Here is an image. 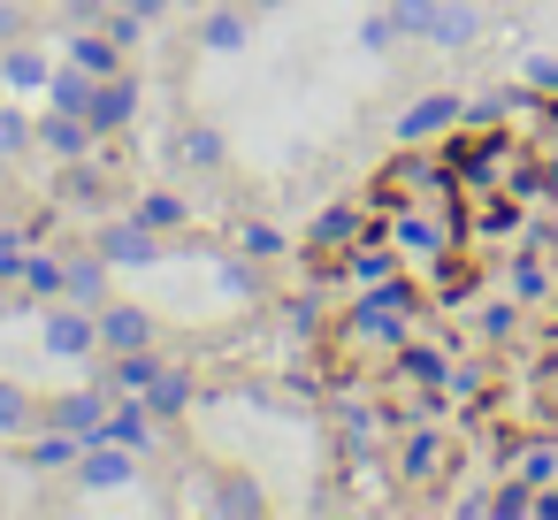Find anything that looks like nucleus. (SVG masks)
Here are the masks:
<instances>
[{
    "mask_svg": "<svg viewBox=\"0 0 558 520\" xmlns=\"http://www.w3.org/2000/svg\"><path fill=\"white\" fill-rule=\"evenodd\" d=\"M16 283L47 306V299H62V291H70V261H54V253H24V276H16Z\"/></svg>",
    "mask_w": 558,
    "mask_h": 520,
    "instance_id": "nucleus-21",
    "label": "nucleus"
},
{
    "mask_svg": "<svg viewBox=\"0 0 558 520\" xmlns=\"http://www.w3.org/2000/svg\"><path fill=\"white\" fill-rule=\"evenodd\" d=\"M16 32H24V16H16V9H0V39H16Z\"/></svg>",
    "mask_w": 558,
    "mask_h": 520,
    "instance_id": "nucleus-43",
    "label": "nucleus"
},
{
    "mask_svg": "<svg viewBox=\"0 0 558 520\" xmlns=\"http://www.w3.org/2000/svg\"><path fill=\"white\" fill-rule=\"evenodd\" d=\"M199 482H207V497H199L207 512H238V520H260V512H268V489H260L245 467H207Z\"/></svg>",
    "mask_w": 558,
    "mask_h": 520,
    "instance_id": "nucleus-7",
    "label": "nucleus"
},
{
    "mask_svg": "<svg viewBox=\"0 0 558 520\" xmlns=\"http://www.w3.org/2000/svg\"><path fill=\"white\" fill-rule=\"evenodd\" d=\"M177 161H192V169H222V138H215L207 123H192V131H177Z\"/></svg>",
    "mask_w": 558,
    "mask_h": 520,
    "instance_id": "nucleus-27",
    "label": "nucleus"
},
{
    "mask_svg": "<svg viewBox=\"0 0 558 520\" xmlns=\"http://www.w3.org/2000/svg\"><path fill=\"white\" fill-rule=\"evenodd\" d=\"M62 199H100V169L93 161H62Z\"/></svg>",
    "mask_w": 558,
    "mask_h": 520,
    "instance_id": "nucleus-31",
    "label": "nucleus"
},
{
    "mask_svg": "<svg viewBox=\"0 0 558 520\" xmlns=\"http://www.w3.org/2000/svg\"><path fill=\"white\" fill-rule=\"evenodd\" d=\"M520 512H535V482L527 474H505L489 489V520H520Z\"/></svg>",
    "mask_w": 558,
    "mask_h": 520,
    "instance_id": "nucleus-26",
    "label": "nucleus"
},
{
    "mask_svg": "<svg viewBox=\"0 0 558 520\" xmlns=\"http://www.w3.org/2000/svg\"><path fill=\"white\" fill-rule=\"evenodd\" d=\"M283 322H291V329H299V337H314V329H322V314H314V299H299V306H291V314H283Z\"/></svg>",
    "mask_w": 558,
    "mask_h": 520,
    "instance_id": "nucleus-40",
    "label": "nucleus"
},
{
    "mask_svg": "<svg viewBox=\"0 0 558 520\" xmlns=\"http://www.w3.org/2000/svg\"><path fill=\"white\" fill-rule=\"evenodd\" d=\"M436 9H444V0H390L398 39H428V32H436Z\"/></svg>",
    "mask_w": 558,
    "mask_h": 520,
    "instance_id": "nucleus-28",
    "label": "nucleus"
},
{
    "mask_svg": "<svg viewBox=\"0 0 558 520\" xmlns=\"http://www.w3.org/2000/svg\"><path fill=\"white\" fill-rule=\"evenodd\" d=\"M352 283H390V253H352Z\"/></svg>",
    "mask_w": 558,
    "mask_h": 520,
    "instance_id": "nucleus-37",
    "label": "nucleus"
},
{
    "mask_svg": "<svg viewBox=\"0 0 558 520\" xmlns=\"http://www.w3.org/2000/svg\"><path fill=\"white\" fill-rule=\"evenodd\" d=\"M39 390H24V383H9V375H0V436H32L39 428Z\"/></svg>",
    "mask_w": 558,
    "mask_h": 520,
    "instance_id": "nucleus-18",
    "label": "nucleus"
},
{
    "mask_svg": "<svg viewBox=\"0 0 558 520\" xmlns=\"http://www.w3.org/2000/svg\"><path fill=\"white\" fill-rule=\"evenodd\" d=\"M131 215H138V222H146V230H161V238H169V230H184V222H192V207H184V199H177V192H146V199H138V207H131Z\"/></svg>",
    "mask_w": 558,
    "mask_h": 520,
    "instance_id": "nucleus-25",
    "label": "nucleus"
},
{
    "mask_svg": "<svg viewBox=\"0 0 558 520\" xmlns=\"http://www.w3.org/2000/svg\"><path fill=\"white\" fill-rule=\"evenodd\" d=\"M177 9H215V0H177Z\"/></svg>",
    "mask_w": 558,
    "mask_h": 520,
    "instance_id": "nucleus-46",
    "label": "nucleus"
},
{
    "mask_svg": "<svg viewBox=\"0 0 558 520\" xmlns=\"http://www.w3.org/2000/svg\"><path fill=\"white\" fill-rule=\"evenodd\" d=\"M108 406H116V398H108L100 383H77V390H54V398L39 406V421H47V428H70V436L93 444V436L108 428Z\"/></svg>",
    "mask_w": 558,
    "mask_h": 520,
    "instance_id": "nucleus-4",
    "label": "nucleus"
},
{
    "mask_svg": "<svg viewBox=\"0 0 558 520\" xmlns=\"http://www.w3.org/2000/svg\"><path fill=\"white\" fill-rule=\"evenodd\" d=\"M39 146H47L54 161H85V154H93V123L70 116V108H47V116H39Z\"/></svg>",
    "mask_w": 558,
    "mask_h": 520,
    "instance_id": "nucleus-11",
    "label": "nucleus"
},
{
    "mask_svg": "<svg viewBox=\"0 0 558 520\" xmlns=\"http://www.w3.org/2000/svg\"><path fill=\"white\" fill-rule=\"evenodd\" d=\"M253 39V16L245 9H199V47L207 55H238Z\"/></svg>",
    "mask_w": 558,
    "mask_h": 520,
    "instance_id": "nucleus-16",
    "label": "nucleus"
},
{
    "mask_svg": "<svg viewBox=\"0 0 558 520\" xmlns=\"http://www.w3.org/2000/svg\"><path fill=\"white\" fill-rule=\"evenodd\" d=\"M512 474H527V482H535V489H543V482H550V474H558V444H527V451H520V467H512Z\"/></svg>",
    "mask_w": 558,
    "mask_h": 520,
    "instance_id": "nucleus-32",
    "label": "nucleus"
},
{
    "mask_svg": "<svg viewBox=\"0 0 558 520\" xmlns=\"http://www.w3.org/2000/svg\"><path fill=\"white\" fill-rule=\"evenodd\" d=\"M474 39H482V9H474V0H444V9H436V32H428V47L466 55Z\"/></svg>",
    "mask_w": 558,
    "mask_h": 520,
    "instance_id": "nucleus-14",
    "label": "nucleus"
},
{
    "mask_svg": "<svg viewBox=\"0 0 558 520\" xmlns=\"http://www.w3.org/2000/svg\"><path fill=\"white\" fill-rule=\"evenodd\" d=\"M352 238H360V207H329V215H314V230H306L314 253H344Z\"/></svg>",
    "mask_w": 558,
    "mask_h": 520,
    "instance_id": "nucleus-22",
    "label": "nucleus"
},
{
    "mask_svg": "<svg viewBox=\"0 0 558 520\" xmlns=\"http://www.w3.org/2000/svg\"><path fill=\"white\" fill-rule=\"evenodd\" d=\"M138 344H161V322H154L146 306L108 299V306H100V352H138Z\"/></svg>",
    "mask_w": 558,
    "mask_h": 520,
    "instance_id": "nucleus-9",
    "label": "nucleus"
},
{
    "mask_svg": "<svg viewBox=\"0 0 558 520\" xmlns=\"http://www.w3.org/2000/svg\"><path fill=\"white\" fill-rule=\"evenodd\" d=\"M39 344H47V360H93L100 352V306L47 299L39 306Z\"/></svg>",
    "mask_w": 558,
    "mask_h": 520,
    "instance_id": "nucleus-2",
    "label": "nucleus"
},
{
    "mask_svg": "<svg viewBox=\"0 0 558 520\" xmlns=\"http://www.w3.org/2000/svg\"><path fill=\"white\" fill-rule=\"evenodd\" d=\"M24 253H32V238H24V230H9V222H0V276H9V283L24 276Z\"/></svg>",
    "mask_w": 558,
    "mask_h": 520,
    "instance_id": "nucleus-34",
    "label": "nucleus"
},
{
    "mask_svg": "<svg viewBox=\"0 0 558 520\" xmlns=\"http://www.w3.org/2000/svg\"><path fill=\"white\" fill-rule=\"evenodd\" d=\"M344 337H352V344H383V352L413 344V291H405V283H375L367 299H352Z\"/></svg>",
    "mask_w": 558,
    "mask_h": 520,
    "instance_id": "nucleus-1",
    "label": "nucleus"
},
{
    "mask_svg": "<svg viewBox=\"0 0 558 520\" xmlns=\"http://www.w3.org/2000/svg\"><path fill=\"white\" fill-rule=\"evenodd\" d=\"M108 444H131L138 459H146V444H154V406L138 398V390H123L116 406H108V428H100Z\"/></svg>",
    "mask_w": 558,
    "mask_h": 520,
    "instance_id": "nucleus-12",
    "label": "nucleus"
},
{
    "mask_svg": "<svg viewBox=\"0 0 558 520\" xmlns=\"http://www.w3.org/2000/svg\"><path fill=\"white\" fill-rule=\"evenodd\" d=\"M85 123H93V138H116V131H131V123H138V77H131V70L100 77V85H93V108H85Z\"/></svg>",
    "mask_w": 558,
    "mask_h": 520,
    "instance_id": "nucleus-5",
    "label": "nucleus"
},
{
    "mask_svg": "<svg viewBox=\"0 0 558 520\" xmlns=\"http://www.w3.org/2000/svg\"><path fill=\"white\" fill-rule=\"evenodd\" d=\"M32 146H39V116H24V108L0 100V161H16V154H32Z\"/></svg>",
    "mask_w": 558,
    "mask_h": 520,
    "instance_id": "nucleus-24",
    "label": "nucleus"
},
{
    "mask_svg": "<svg viewBox=\"0 0 558 520\" xmlns=\"http://www.w3.org/2000/svg\"><path fill=\"white\" fill-rule=\"evenodd\" d=\"M116 9H131V16H146V24H154V16H169V9H177V0H116Z\"/></svg>",
    "mask_w": 558,
    "mask_h": 520,
    "instance_id": "nucleus-41",
    "label": "nucleus"
},
{
    "mask_svg": "<svg viewBox=\"0 0 558 520\" xmlns=\"http://www.w3.org/2000/svg\"><path fill=\"white\" fill-rule=\"evenodd\" d=\"M62 62H77V70H93V77H116L123 70V47L108 39V32H70V55Z\"/></svg>",
    "mask_w": 558,
    "mask_h": 520,
    "instance_id": "nucleus-19",
    "label": "nucleus"
},
{
    "mask_svg": "<svg viewBox=\"0 0 558 520\" xmlns=\"http://www.w3.org/2000/svg\"><path fill=\"white\" fill-rule=\"evenodd\" d=\"M520 77H527V93H550V100H558V55H527Z\"/></svg>",
    "mask_w": 558,
    "mask_h": 520,
    "instance_id": "nucleus-35",
    "label": "nucleus"
},
{
    "mask_svg": "<svg viewBox=\"0 0 558 520\" xmlns=\"http://www.w3.org/2000/svg\"><path fill=\"white\" fill-rule=\"evenodd\" d=\"M459 116H466V100H459V93H421V100H413V108H405V116H398L390 131H398V146H421V138L451 131Z\"/></svg>",
    "mask_w": 558,
    "mask_h": 520,
    "instance_id": "nucleus-8",
    "label": "nucleus"
},
{
    "mask_svg": "<svg viewBox=\"0 0 558 520\" xmlns=\"http://www.w3.org/2000/svg\"><path fill=\"white\" fill-rule=\"evenodd\" d=\"M482 337H512V306H489L482 314Z\"/></svg>",
    "mask_w": 558,
    "mask_h": 520,
    "instance_id": "nucleus-42",
    "label": "nucleus"
},
{
    "mask_svg": "<svg viewBox=\"0 0 558 520\" xmlns=\"http://www.w3.org/2000/svg\"><path fill=\"white\" fill-rule=\"evenodd\" d=\"M390 47H398V24H390V9H383V16L360 24V55H390Z\"/></svg>",
    "mask_w": 558,
    "mask_h": 520,
    "instance_id": "nucleus-33",
    "label": "nucleus"
},
{
    "mask_svg": "<svg viewBox=\"0 0 558 520\" xmlns=\"http://www.w3.org/2000/svg\"><path fill=\"white\" fill-rule=\"evenodd\" d=\"M161 367H169V360H161L154 344H138V352H108V375H100V390H116V398H123V390H146Z\"/></svg>",
    "mask_w": 558,
    "mask_h": 520,
    "instance_id": "nucleus-15",
    "label": "nucleus"
},
{
    "mask_svg": "<svg viewBox=\"0 0 558 520\" xmlns=\"http://www.w3.org/2000/svg\"><path fill=\"white\" fill-rule=\"evenodd\" d=\"M444 467H451V444H444V428L421 421V428L405 436V451H398V474H405V482H436Z\"/></svg>",
    "mask_w": 558,
    "mask_h": 520,
    "instance_id": "nucleus-13",
    "label": "nucleus"
},
{
    "mask_svg": "<svg viewBox=\"0 0 558 520\" xmlns=\"http://www.w3.org/2000/svg\"><path fill=\"white\" fill-rule=\"evenodd\" d=\"M215 283H222L230 299H260V268H253L245 253H238V261H222V268H215Z\"/></svg>",
    "mask_w": 558,
    "mask_h": 520,
    "instance_id": "nucleus-29",
    "label": "nucleus"
},
{
    "mask_svg": "<svg viewBox=\"0 0 558 520\" xmlns=\"http://www.w3.org/2000/svg\"><path fill=\"white\" fill-rule=\"evenodd\" d=\"M138 398L154 406V421H184V406H192V367H161Z\"/></svg>",
    "mask_w": 558,
    "mask_h": 520,
    "instance_id": "nucleus-17",
    "label": "nucleus"
},
{
    "mask_svg": "<svg viewBox=\"0 0 558 520\" xmlns=\"http://www.w3.org/2000/svg\"><path fill=\"white\" fill-rule=\"evenodd\" d=\"M85 489H131L138 482V451L131 444H108V436H93L85 451H77V467H70Z\"/></svg>",
    "mask_w": 558,
    "mask_h": 520,
    "instance_id": "nucleus-6",
    "label": "nucleus"
},
{
    "mask_svg": "<svg viewBox=\"0 0 558 520\" xmlns=\"http://www.w3.org/2000/svg\"><path fill=\"white\" fill-rule=\"evenodd\" d=\"M276 9H291V0H253V16H276Z\"/></svg>",
    "mask_w": 558,
    "mask_h": 520,
    "instance_id": "nucleus-45",
    "label": "nucleus"
},
{
    "mask_svg": "<svg viewBox=\"0 0 558 520\" xmlns=\"http://www.w3.org/2000/svg\"><path fill=\"white\" fill-rule=\"evenodd\" d=\"M39 299L24 291V283H9V276H0V322H16V314H32Z\"/></svg>",
    "mask_w": 558,
    "mask_h": 520,
    "instance_id": "nucleus-38",
    "label": "nucleus"
},
{
    "mask_svg": "<svg viewBox=\"0 0 558 520\" xmlns=\"http://www.w3.org/2000/svg\"><path fill=\"white\" fill-rule=\"evenodd\" d=\"M512 291L535 299V291H543V268H535V261H512Z\"/></svg>",
    "mask_w": 558,
    "mask_h": 520,
    "instance_id": "nucleus-39",
    "label": "nucleus"
},
{
    "mask_svg": "<svg viewBox=\"0 0 558 520\" xmlns=\"http://www.w3.org/2000/svg\"><path fill=\"white\" fill-rule=\"evenodd\" d=\"M47 77H54V55H39L32 39L0 47V85H9V93H47Z\"/></svg>",
    "mask_w": 558,
    "mask_h": 520,
    "instance_id": "nucleus-10",
    "label": "nucleus"
},
{
    "mask_svg": "<svg viewBox=\"0 0 558 520\" xmlns=\"http://www.w3.org/2000/svg\"><path fill=\"white\" fill-rule=\"evenodd\" d=\"M238 253H245V261H276V253H283V230H268V222H245V230H238Z\"/></svg>",
    "mask_w": 558,
    "mask_h": 520,
    "instance_id": "nucleus-30",
    "label": "nucleus"
},
{
    "mask_svg": "<svg viewBox=\"0 0 558 520\" xmlns=\"http://www.w3.org/2000/svg\"><path fill=\"white\" fill-rule=\"evenodd\" d=\"M93 70H77V62H54V77H47V108H70V116H85L93 108Z\"/></svg>",
    "mask_w": 558,
    "mask_h": 520,
    "instance_id": "nucleus-20",
    "label": "nucleus"
},
{
    "mask_svg": "<svg viewBox=\"0 0 558 520\" xmlns=\"http://www.w3.org/2000/svg\"><path fill=\"white\" fill-rule=\"evenodd\" d=\"M62 299H77V306H108V261H100V253H77Z\"/></svg>",
    "mask_w": 558,
    "mask_h": 520,
    "instance_id": "nucleus-23",
    "label": "nucleus"
},
{
    "mask_svg": "<svg viewBox=\"0 0 558 520\" xmlns=\"http://www.w3.org/2000/svg\"><path fill=\"white\" fill-rule=\"evenodd\" d=\"M93 253H100L108 268H154V261H161V230H146L138 215H116V222L93 230Z\"/></svg>",
    "mask_w": 558,
    "mask_h": 520,
    "instance_id": "nucleus-3",
    "label": "nucleus"
},
{
    "mask_svg": "<svg viewBox=\"0 0 558 520\" xmlns=\"http://www.w3.org/2000/svg\"><path fill=\"white\" fill-rule=\"evenodd\" d=\"M543 131H550V146H558V100H550V108H543Z\"/></svg>",
    "mask_w": 558,
    "mask_h": 520,
    "instance_id": "nucleus-44",
    "label": "nucleus"
},
{
    "mask_svg": "<svg viewBox=\"0 0 558 520\" xmlns=\"http://www.w3.org/2000/svg\"><path fill=\"white\" fill-rule=\"evenodd\" d=\"M505 108H512V93H482V100H466L459 123H505Z\"/></svg>",
    "mask_w": 558,
    "mask_h": 520,
    "instance_id": "nucleus-36",
    "label": "nucleus"
}]
</instances>
